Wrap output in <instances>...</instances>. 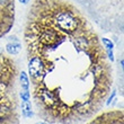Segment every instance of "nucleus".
Returning a JSON list of instances; mask_svg holds the SVG:
<instances>
[{
  "mask_svg": "<svg viewBox=\"0 0 124 124\" xmlns=\"http://www.w3.org/2000/svg\"><path fill=\"white\" fill-rule=\"evenodd\" d=\"M54 28L60 33L72 34L78 30L79 19L69 10H60L53 16Z\"/></svg>",
  "mask_w": 124,
  "mask_h": 124,
  "instance_id": "obj_1",
  "label": "nucleus"
},
{
  "mask_svg": "<svg viewBox=\"0 0 124 124\" xmlns=\"http://www.w3.org/2000/svg\"><path fill=\"white\" fill-rule=\"evenodd\" d=\"M44 70H45V64L42 56L33 55L28 62V75L31 77V81L33 85L41 81L44 75Z\"/></svg>",
  "mask_w": 124,
  "mask_h": 124,
  "instance_id": "obj_2",
  "label": "nucleus"
},
{
  "mask_svg": "<svg viewBox=\"0 0 124 124\" xmlns=\"http://www.w3.org/2000/svg\"><path fill=\"white\" fill-rule=\"evenodd\" d=\"M22 115L24 118H31L34 115L32 109V104L30 101H22Z\"/></svg>",
  "mask_w": 124,
  "mask_h": 124,
  "instance_id": "obj_3",
  "label": "nucleus"
},
{
  "mask_svg": "<svg viewBox=\"0 0 124 124\" xmlns=\"http://www.w3.org/2000/svg\"><path fill=\"white\" fill-rule=\"evenodd\" d=\"M20 50H22V45H20L18 42L8 43L6 45V51L9 53L10 55H16V54H18V53L20 52Z\"/></svg>",
  "mask_w": 124,
  "mask_h": 124,
  "instance_id": "obj_4",
  "label": "nucleus"
},
{
  "mask_svg": "<svg viewBox=\"0 0 124 124\" xmlns=\"http://www.w3.org/2000/svg\"><path fill=\"white\" fill-rule=\"evenodd\" d=\"M20 86H22L23 90L30 89V79H28V76L25 71H22V73H20Z\"/></svg>",
  "mask_w": 124,
  "mask_h": 124,
  "instance_id": "obj_5",
  "label": "nucleus"
},
{
  "mask_svg": "<svg viewBox=\"0 0 124 124\" xmlns=\"http://www.w3.org/2000/svg\"><path fill=\"white\" fill-rule=\"evenodd\" d=\"M20 97H22V101H30V98H31L30 89H28V90H23V92H20Z\"/></svg>",
  "mask_w": 124,
  "mask_h": 124,
  "instance_id": "obj_6",
  "label": "nucleus"
},
{
  "mask_svg": "<svg viewBox=\"0 0 124 124\" xmlns=\"http://www.w3.org/2000/svg\"><path fill=\"white\" fill-rule=\"evenodd\" d=\"M101 41H103L104 45L106 46V49H107V50H113V47H114V44H113V42H112V41H109L108 39H103Z\"/></svg>",
  "mask_w": 124,
  "mask_h": 124,
  "instance_id": "obj_7",
  "label": "nucleus"
},
{
  "mask_svg": "<svg viewBox=\"0 0 124 124\" xmlns=\"http://www.w3.org/2000/svg\"><path fill=\"white\" fill-rule=\"evenodd\" d=\"M115 95H116V92H115V90H114V92L112 93V95H111V96H109V98H108V101H106V105H109V104H111L112 99H113V98H114V96H115Z\"/></svg>",
  "mask_w": 124,
  "mask_h": 124,
  "instance_id": "obj_8",
  "label": "nucleus"
},
{
  "mask_svg": "<svg viewBox=\"0 0 124 124\" xmlns=\"http://www.w3.org/2000/svg\"><path fill=\"white\" fill-rule=\"evenodd\" d=\"M107 54L109 60H112V62L114 61V55H113V50H107Z\"/></svg>",
  "mask_w": 124,
  "mask_h": 124,
  "instance_id": "obj_9",
  "label": "nucleus"
},
{
  "mask_svg": "<svg viewBox=\"0 0 124 124\" xmlns=\"http://www.w3.org/2000/svg\"><path fill=\"white\" fill-rule=\"evenodd\" d=\"M19 1L22 3H24V5H26V3H28V1H30V0H19Z\"/></svg>",
  "mask_w": 124,
  "mask_h": 124,
  "instance_id": "obj_10",
  "label": "nucleus"
},
{
  "mask_svg": "<svg viewBox=\"0 0 124 124\" xmlns=\"http://www.w3.org/2000/svg\"><path fill=\"white\" fill-rule=\"evenodd\" d=\"M1 53H2V49L0 47V55H1Z\"/></svg>",
  "mask_w": 124,
  "mask_h": 124,
  "instance_id": "obj_11",
  "label": "nucleus"
},
{
  "mask_svg": "<svg viewBox=\"0 0 124 124\" xmlns=\"http://www.w3.org/2000/svg\"><path fill=\"white\" fill-rule=\"evenodd\" d=\"M36 124H50V123H42V122H41V123H36Z\"/></svg>",
  "mask_w": 124,
  "mask_h": 124,
  "instance_id": "obj_12",
  "label": "nucleus"
}]
</instances>
